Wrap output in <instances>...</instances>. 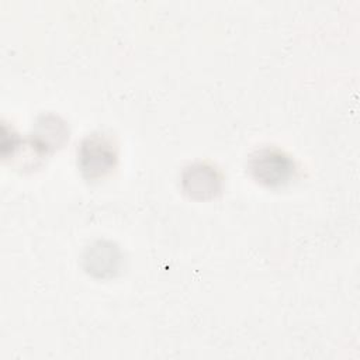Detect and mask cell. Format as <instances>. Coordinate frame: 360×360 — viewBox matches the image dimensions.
Listing matches in <instances>:
<instances>
[{
	"label": "cell",
	"mask_w": 360,
	"mask_h": 360,
	"mask_svg": "<svg viewBox=\"0 0 360 360\" xmlns=\"http://www.w3.org/2000/svg\"><path fill=\"white\" fill-rule=\"evenodd\" d=\"M183 187L191 197H212L221 188V174L215 166L195 162L184 169Z\"/></svg>",
	"instance_id": "3957f363"
},
{
	"label": "cell",
	"mask_w": 360,
	"mask_h": 360,
	"mask_svg": "<svg viewBox=\"0 0 360 360\" xmlns=\"http://www.w3.org/2000/svg\"><path fill=\"white\" fill-rule=\"evenodd\" d=\"M77 162L86 179L94 180L103 177L117 162L114 142L105 134L93 132L87 135L77 150Z\"/></svg>",
	"instance_id": "6da1fadb"
},
{
	"label": "cell",
	"mask_w": 360,
	"mask_h": 360,
	"mask_svg": "<svg viewBox=\"0 0 360 360\" xmlns=\"http://www.w3.org/2000/svg\"><path fill=\"white\" fill-rule=\"evenodd\" d=\"M252 176L267 186L285 184L295 172L294 160L283 150L264 146L252 153L248 162Z\"/></svg>",
	"instance_id": "7a4b0ae2"
}]
</instances>
